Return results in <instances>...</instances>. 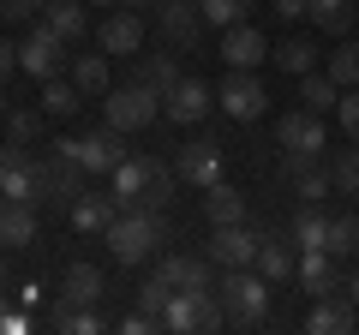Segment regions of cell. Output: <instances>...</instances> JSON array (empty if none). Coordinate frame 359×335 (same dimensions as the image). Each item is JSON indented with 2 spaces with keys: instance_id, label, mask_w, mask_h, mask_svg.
Returning <instances> with one entry per match:
<instances>
[{
  "instance_id": "obj_26",
  "label": "cell",
  "mask_w": 359,
  "mask_h": 335,
  "mask_svg": "<svg viewBox=\"0 0 359 335\" xmlns=\"http://www.w3.org/2000/svg\"><path fill=\"white\" fill-rule=\"evenodd\" d=\"M78 108H84V90H78L72 78H48V84H42V114H54V120H72Z\"/></svg>"
},
{
  "instance_id": "obj_17",
  "label": "cell",
  "mask_w": 359,
  "mask_h": 335,
  "mask_svg": "<svg viewBox=\"0 0 359 335\" xmlns=\"http://www.w3.org/2000/svg\"><path fill=\"white\" fill-rule=\"evenodd\" d=\"M102 294H108V282H102V270H96V264H72V270L60 275V306H66V311L96 306Z\"/></svg>"
},
{
  "instance_id": "obj_35",
  "label": "cell",
  "mask_w": 359,
  "mask_h": 335,
  "mask_svg": "<svg viewBox=\"0 0 359 335\" xmlns=\"http://www.w3.org/2000/svg\"><path fill=\"white\" fill-rule=\"evenodd\" d=\"M168 299H174L168 275H150V282L138 287V311H144V317H156V329H162V311H168Z\"/></svg>"
},
{
  "instance_id": "obj_24",
  "label": "cell",
  "mask_w": 359,
  "mask_h": 335,
  "mask_svg": "<svg viewBox=\"0 0 359 335\" xmlns=\"http://www.w3.org/2000/svg\"><path fill=\"white\" fill-rule=\"evenodd\" d=\"M108 60H114V54H102V48H96V54H78V60H72V84L84 96H108Z\"/></svg>"
},
{
  "instance_id": "obj_39",
  "label": "cell",
  "mask_w": 359,
  "mask_h": 335,
  "mask_svg": "<svg viewBox=\"0 0 359 335\" xmlns=\"http://www.w3.org/2000/svg\"><path fill=\"white\" fill-rule=\"evenodd\" d=\"M276 18H311V0H269Z\"/></svg>"
},
{
  "instance_id": "obj_47",
  "label": "cell",
  "mask_w": 359,
  "mask_h": 335,
  "mask_svg": "<svg viewBox=\"0 0 359 335\" xmlns=\"http://www.w3.org/2000/svg\"><path fill=\"white\" fill-rule=\"evenodd\" d=\"M6 114H13V108H6V96H0V126H6Z\"/></svg>"
},
{
  "instance_id": "obj_11",
  "label": "cell",
  "mask_w": 359,
  "mask_h": 335,
  "mask_svg": "<svg viewBox=\"0 0 359 335\" xmlns=\"http://www.w3.org/2000/svg\"><path fill=\"white\" fill-rule=\"evenodd\" d=\"M90 36H96V48H102V54H114V60H120V54H138L144 48V13L120 6V13H108Z\"/></svg>"
},
{
  "instance_id": "obj_21",
  "label": "cell",
  "mask_w": 359,
  "mask_h": 335,
  "mask_svg": "<svg viewBox=\"0 0 359 335\" xmlns=\"http://www.w3.org/2000/svg\"><path fill=\"white\" fill-rule=\"evenodd\" d=\"M42 25L54 30V36H66V42H84L90 36V13H84V0H48V6H42Z\"/></svg>"
},
{
  "instance_id": "obj_40",
  "label": "cell",
  "mask_w": 359,
  "mask_h": 335,
  "mask_svg": "<svg viewBox=\"0 0 359 335\" xmlns=\"http://www.w3.org/2000/svg\"><path fill=\"white\" fill-rule=\"evenodd\" d=\"M120 329H126V335H150V329H156V317H144V311H132V317H120Z\"/></svg>"
},
{
  "instance_id": "obj_44",
  "label": "cell",
  "mask_w": 359,
  "mask_h": 335,
  "mask_svg": "<svg viewBox=\"0 0 359 335\" xmlns=\"http://www.w3.org/2000/svg\"><path fill=\"white\" fill-rule=\"evenodd\" d=\"M126 6H132V13H150V6H156V0H126Z\"/></svg>"
},
{
  "instance_id": "obj_29",
  "label": "cell",
  "mask_w": 359,
  "mask_h": 335,
  "mask_svg": "<svg viewBox=\"0 0 359 335\" xmlns=\"http://www.w3.org/2000/svg\"><path fill=\"white\" fill-rule=\"evenodd\" d=\"M269 60L282 66V72H294V78H306V72H311V66H318V48H311V42H306V36H287V42H282V48H269Z\"/></svg>"
},
{
  "instance_id": "obj_1",
  "label": "cell",
  "mask_w": 359,
  "mask_h": 335,
  "mask_svg": "<svg viewBox=\"0 0 359 335\" xmlns=\"http://www.w3.org/2000/svg\"><path fill=\"white\" fill-rule=\"evenodd\" d=\"M108 192L120 198V210H162L168 198H174V168H162L156 162V156H126V162L114 168V174H108Z\"/></svg>"
},
{
  "instance_id": "obj_34",
  "label": "cell",
  "mask_w": 359,
  "mask_h": 335,
  "mask_svg": "<svg viewBox=\"0 0 359 335\" xmlns=\"http://www.w3.org/2000/svg\"><path fill=\"white\" fill-rule=\"evenodd\" d=\"M287 174H294V186H299V204H323V198H330V186H335L318 162H306V168H287Z\"/></svg>"
},
{
  "instance_id": "obj_10",
  "label": "cell",
  "mask_w": 359,
  "mask_h": 335,
  "mask_svg": "<svg viewBox=\"0 0 359 335\" xmlns=\"http://www.w3.org/2000/svg\"><path fill=\"white\" fill-rule=\"evenodd\" d=\"M216 102L228 108L233 120H257V114L269 108V96H264V84H257V72H240V66H228V78H222Z\"/></svg>"
},
{
  "instance_id": "obj_16",
  "label": "cell",
  "mask_w": 359,
  "mask_h": 335,
  "mask_svg": "<svg viewBox=\"0 0 359 335\" xmlns=\"http://www.w3.org/2000/svg\"><path fill=\"white\" fill-rule=\"evenodd\" d=\"M299 287H306L311 299H323V294H335V287L347 282L341 275V258H335V252H299Z\"/></svg>"
},
{
  "instance_id": "obj_22",
  "label": "cell",
  "mask_w": 359,
  "mask_h": 335,
  "mask_svg": "<svg viewBox=\"0 0 359 335\" xmlns=\"http://www.w3.org/2000/svg\"><path fill=\"white\" fill-rule=\"evenodd\" d=\"M204 221H210V228H228V221H245V198L233 192L228 180L204 186Z\"/></svg>"
},
{
  "instance_id": "obj_9",
  "label": "cell",
  "mask_w": 359,
  "mask_h": 335,
  "mask_svg": "<svg viewBox=\"0 0 359 335\" xmlns=\"http://www.w3.org/2000/svg\"><path fill=\"white\" fill-rule=\"evenodd\" d=\"M174 174H180L186 186H198V192H204V186H216V180H222V144H216V138L180 144V150H174Z\"/></svg>"
},
{
  "instance_id": "obj_14",
  "label": "cell",
  "mask_w": 359,
  "mask_h": 335,
  "mask_svg": "<svg viewBox=\"0 0 359 335\" xmlns=\"http://www.w3.org/2000/svg\"><path fill=\"white\" fill-rule=\"evenodd\" d=\"M222 60L240 66V72H257V60H269L264 30H257L252 18H245V25H228V30H222Z\"/></svg>"
},
{
  "instance_id": "obj_41",
  "label": "cell",
  "mask_w": 359,
  "mask_h": 335,
  "mask_svg": "<svg viewBox=\"0 0 359 335\" xmlns=\"http://www.w3.org/2000/svg\"><path fill=\"white\" fill-rule=\"evenodd\" d=\"M18 72V48H13V42H0V78H13Z\"/></svg>"
},
{
  "instance_id": "obj_36",
  "label": "cell",
  "mask_w": 359,
  "mask_h": 335,
  "mask_svg": "<svg viewBox=\"0 0 359 335\" xmlns=\"http://www.w3.org/2000/svg\"><path fill=\"white\" fill-rule=\"evenodd\" d=\"M353 245H359V221H353V216H330V240H323V252L347 258Z\"/></svg>"
},
{
  "instance_id": "obj_25",
  "label": "cell",
  "mask_w": 359,
  "mask_h": 335,
  "mask_svg": "<svg viewBox=\"0 0 359 335\" xmlns=\"http://www.w3.org/2000/svg\"><path fill=\"white\" fill-rule=\"evenodd\" d=\"M335 102H341V84H335L330 72H306V78H299V108H311V114H330Z\"/></svg>"
},
{
  "instance_id": "obj_27",
  "label": "cell",
  "mask_w": 359,
  "mask_h": 335,
  "mask_svg": "<svg viewBox=\"0 0 359 335\" xmlns=\"http://www.w3.org/2000/svg\"><path fill=\"white\" fill-rule=\"evenodd\" d=\"M180 78H186V72H180V60H174V54H144V60H138V84H150L156 96H168V90L180 84Z\"/></svg>"
},
{
  "instance_id": "obj_37",
  "label": "cell",
  "mask_w": 359,
  "mask_h": 335,
  "mask_svg": "<svg viewBox=\"0 0 359 335\" xmlns=\"http://www.w3.org/2000/svg\"><path fill=\"white\" fill-rule=\"evenodd\" d=\"M36 132H42V114H30V108H13L6 114V138L13 144H36Z\"/></svg>"
},
{
  "instance_id": "obj_13",
  "label": "cell",
  "mask_w": 359,
  "mask_h": 335,
  "mask_svg": "<svg viewBox=\"0 0 359 335\" xmlns=\"http://www.w3.org/2000/svg\"><path fill=\"white\" fill-rule=\"evenodd\" d=\"M156 275H168L174 294H216V275H210V258H186V252H168L156 264Z\"/></svg>"
},
{
  "instance_id": "obj_30",
  "label": "cell",
  "mask_w": 359,
  "mask_h": 335,
  "mask_svg": "<svg viewBox=\"0 0 359 335\" xmlns=\"http://www.w3.org/2000/svg\"><path fill=\"white\" fill-rule=\"evenodd\" d=\"M323 72H330L341 90H353V84H359V42H353V36H341V42L330 48V66H323Z\"/></svg>"
},
{
  "instance_id": "obj_20",
  "label": "cell",
  "mask_w": 359,
  "mask_h": 335,
  "mask_svg": "<svg viewBox=\"0 0 359 335\" xmlns=\"http://www.w3.org/2000/svg\"><path fill=\"white\" fill-rule=\"evenodd\" d=\"M0 245H13V252L36 245V210L30 204H6L0 198Z\"/></svg>"
},
{
  "instance_id": "obj_3",
  "label": "cell",
  "mask_w": 359,
  "mask_h": 335,
  "mask_svg": "<svg viewBox=\"0 0 359 335\" xmlns=\"http://www.w3.org/2000/svg\"><path fill=\"white\" fill-rule=\"evenodd\" d=\"M216 299H222V311H228L233 329H252V323H264L269 282L257 275V264H252V270H228V275H222V287H216Z\"/></svg>"
},
{
  "instance_id": "obj_46",
  "label": "cell",
  "mask_w": 359,
  "mask_h": 335,
  "mask_svg": "<svg viewBox=\"0 0 359 335\" xmlns=\"http://www.w3.org/2000/svg\"><path fill=\"white\" fill-rule=\"evenodd\" d=\"M0 299H6V258H0Z\"/></svg>"
},
{
  "instance_id": "obj_4",
  "label": "cell",
  "mask_w": 359,
  "mask_h": 335,
  "mask_svg": "<svg viewBox=\"0 0 359 335\" xmlns=\"http://www.w3.org/2000/svg\"><path fill=\"white\" fill-rule=\"evenodd\" d=\"M102 108H108L102 120L114 132H144L156 114H162V96H156L150 84H114V90L102 96Z\"/></svg>"
},
{
  "instance_id": "obj_15",
  "label": "cell",
  "mask_w": 359,
  "mask_h": 335,
  "mask_svg": "<svg viewBox=\"0 0 359 335\" xmlns=\"http://www.w3.org/2000/svg\"><path fill=\"white\" fill-rule=\"evenodd\" d=\"M0 198L36 210V162H25L18 150H0Z\"/></svg>"
},
{
  "instance_id": "obj_43",
  "label": "cell",
  "mask_w": 359,
  "mask_h": 335,
  "mask_svg": "<svg viewBox=\"0 0 359 335\" xmlns=\"http://www.w3.org/2000/svg\"><path fill=\"white\" fill-rule=\"evenodd\" d=\"M347 299H353V306H359V270L347 275Z\"/></svg>"
},
{
  "instance_id": "obj_33",
  "label": "cell",
  "mask_w": 359,
  "mask_h": 335,
  "mask_svg": "<svg viewBox=\"0 0 359 335\" xmlns=\"http://www.w3.org/2000/svg\"><path fill=\"white\" fill-rule=\"evenodd\" d=\"M311 25L330 30V36H347V25H353V6H347V0H311Z\"/></svg>"
},
{
  "instance_id": "obj_2",
  "label": "cell",
  "mask_w": 359,
  "mask_h": 335,
  "mask_svg": "<svg viewBox=\"0 0 359 335\" xmlns=\"http://www.w3.org/2000/svg\"><path fill=\"white\" fill-rule=\"evenodd\" d=\"M162 245V210H120L108 221V252L114 264H144Z\"/></svg>"
},
{
  "instance_id": "obj_42",
  "label": "cell",
  "mask_w": 359,
  "mask_h": 335,
  "mask_svg": "<svg viewBox=\"0 0 359 335\" xmlns=\"http://www.w3.org/2000/svg\"><path fill=\"white\" fill-rule=\"evenodd\" d=\"M0 18H13V25H18V0H0Z\"/></svg>"
},
{
  "instance_id": "obj_18",
  "label": "cell",
  "mask_w": 359,
  "mask_h": 335,
  "mask_svg": "<svg viewBox=\"0 0 359 335\" xmlns=\"http://www.w3.org/2000/svg\"><path fill=\"white\" fill-rule=\"evenodd\" d=\"M66 210H72V228H78V233H108V221L120 216V198H108V192H90V186H84V192H78Z\"/></svg>"
},
{
  "instance_id": "obj_32",
  "label": "cell",
  "mask_w": 359,
  "mask_h": 335,
  "mask_svg": "<svg viewBox=\"0 0 359 335\" xmlns=\"http://www.w3.org/2000/svg\"><path fill=\"white\" fill-rule=\"evenodd\" d=\"M198 13H204V25L228 30V25H245L252 18V0H198Z\"/></svg>"
},
{
  "instance_id": "obj_19",
  "label": "cell",
  "mask_w": 359,
  "mask_h": 335,
  "mask_svg": "<svg viewBox=\"0 0 359 335\" xmlns=\"http://www.w3.org/2000/svg\"><path fill=\"white\" fill-rule=\"evenodd\" d=\"M306 329H311V335H347V329H353V299H347V282L335 287V294H323L318 306H311Z\"/></svg>"
},
{
  "instance_id": "obj_45",
  "label": "cell",
  "mask_w": 359,
  "mask_h": 335,
  "mask_svg": "<svg viewBox=\"0 0 359 335\" xmlns=\"http://www.w3.org/2000/svg\"><path fill=\"white\" fill-rule=\"evenodd\" d=\"M84 6H126V0H84Z\"/></svg>"
},
{
  "instance_id": "obj_31",
  "label": "cell",
  "mask_w": 359,
  "mask_h": 335,
  "mask_svg": "<svg viewBox=\"0 0 359 335\" xmlns=\"http://www.w3.org/2000/svg\"><path fill=\"white\" fill-rule=\"evenodd\" d=\"M330 180H335V192L359 198V144H353V138H347V150H335V162H330Z\"/></svg>"
},
{
  "instance_id": "obj_38",
  "label": "cell",
  "mask_w": 359,
  "mask_h": 335,
  "mask_svg": "<svg viewBox=\"0 0 359 335\" xmlns=\"http://www.w3.org/2000/svg\"><path fill=\"white\" fill-rule=\"evenodd\" d=\"M335 114H341V132H347V138L359 144V84H353V90H341V102H335Z\"/></svg>"
},
{
  "instance_id": "obj_23",
  "label": "cell",
  "mask_w": 359,
  "mask_h": 335,
  "mask_svg": "<svg viewBox=\"0 0 359 335\" xmlns=\"http://www.w3.org/2000/svg\"><path fill=\"white\" fill-rule=\"evenodd\" d=\"M294 270H299V258H294L287 240H264L257 245V275H264V282H287Z\"/></svg>"
},
{
  "instance_id": "obj_12",
  "label": "cell",
  "mask_w": 359,
  "mask_h": 335,
  "mask_svg": "<svg viewBox=\"0 0 359 335\" xmlns=\"http://www.w3.org/2000/svg\"><path fill=\"white\" fill-rule=\"evenodd\" d=\"M210 102H216V90H210L204 78H180L174 90L162 96V114L174 120V126H198V120L210 114Z\"/></svg>"
},
{
  "instance_id": "obj_7",
  "label": "cell",
  "mask_w": 359,
  "mask_h": 335,
  "mask_svg": "<svg viewBox=\"0 0 359 335\" xmlns=\"http://www.w3.org/2000/svg\"><path fill=\"white\" fill-rule=\"evenodd\" d=\"M60 150H72L78 162H84V174H114L120 162H126V144H120V132L108 126H96V132H84V138H60Z\"/></svg>"
},
{
  "instance_id": "obj_8",
  "label": "cell",
  "mask_w": 359,
  "mask_h": 335,
  "mask_svg": "<svg viewBox=\"0 0 359 335\" xmlns=\"http://www.w3.org/2000/svg\"><path fill=\"white\" fill-rule=\"evenodd\" d=\"M66 48H72L66 36H54L48 25H36L25 42H18V72H30L36 84H48V78H60V60H66Z\"/></svg>"
},
{
  "instance_id": "obj_28",
  "label": "cell",
  "mask_w": 359,
  "mask_h": 335,
  "mask_svg": "<svg viewBox=\"0 0 359 335\" xmlns=\"http://www.w3.org/2000/svg\"><path fill=\"white\" fill-rule=\"evenodd\" d=\"M323 240H330V216H323L318 204H299V216H294V245H299V252H323Z\"/></svg>"
},
{
  "instance_id": "obj_5",
  "label": "cell",
  "mask_w": 359,
  "mask_h": 335,
  "mask_svg": "<svg viewBox=\"0 0 359 335\" xmlns=\"http://www.w3.org/2000/svg\"><path fill=\"white\" fill-rule=\"evenodd\" d=\"M276 138H282V150H287V168H306V162H318L323 156V114H311V108H294V114H282L276 120Z\"/></svg>"
},
{
  "instance_id": "obj_6",
  "label": "cell",
  "mask_w": 359,
  "mask_h": 335,
  "mask_svg": "<svg viewBox=\"0 0 359 335\" xmlns=\"http://www.w3.org/2000/svg\"><path fill=\"white\" fill-rule=\"evenodd\" d=\"M257 245H264V233H252L245 221H228V228H210L204 258L222 264V270H252V264H257Z\"/></svg>"
}]
</instances>
